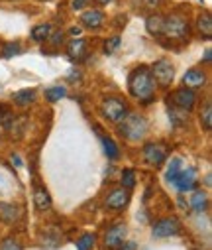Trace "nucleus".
<instances>
[{
	"label": "nucleus",
	"mask_w": 212,
	"mask_h": 250,
	"mask_svg": "<svg viewBox=\"0 0 212 250\" xmlns=\"http://www.w3.org/2000/svg\"><path fill=\"white\" fill-rule=\"evenodd\" d=\"M155 81L152 75V69L146 65L135 67L130 75H128V91L134 99L141 101V103H152L154 95H155Z\"/></svg>",
	"instance_id": "f257e3e1"
},
{
	"label": "nucleus",
	"mask_w": 212,
	"mask_h": 250,
	"mask_svg": "<svg viewBox=\"0 0 212 250\" xmlns=\"http://www.w3.org/2000/svg\"><path fill=\"white\" fill-rule=\"evenodd\" d=\"M120 122H122L120 124V134L130 142L141 140L148 132V120L141 114H130L128 112Z\"/></svg>",
	"instance_id": "f03ea898"
},
{
	"label": "nucleus",
	"mask_w": 212,
	"mask_h": 250,
	"mask_svg": "<svg viewBox=\"0 0 212 250\" xmlns=\"http://www.w3.org/2000/svg\"><path fill=\"white\" fill-rule=\"evenodd\" d=\"M163 36H167L169 40H175V42H183L189 38V22L179 16V14H171L169 18H165L163 22Z\"/></svg>",
	"instance_id": "7ed1b4c3"
},
{
	"label": "nucleus",
	"mask_w": 212,
	"mask_h": 250,
	"mask_svg": "<svg viewBox=\"0 0 212 250\" xmlns=\"http://www.w3.org/2000/svg\"><path fill=\"white\" fill-rule=\"evenodd\" d=\"M152 69V75H154V81L155 85L159 87H171L173 79H175V67L169 59H157L155 63L150 67Z\"/></svg>",
	"instance_id": "20e7f679"
},
{
	"label": "nucleus",
	"mask_w": 212,
	"mask_h": 250,
	"mask_svg": "<svg viewBox=\"0 0 212 250\" xmlns=\"http://www.w3.org/2000/svg\"><path fill=\"white\" fill-rule=\"evenodd\" d=\"M100 112L110 122H120L128 114V104L118 97H106L100 104Z\"/></svg>",
	"instance_id": "39448f33"
},
{
	"label": "nucleus",
	"mask_w": 212,
	"mask_h": 250,
	"mask_svg": "<svg viewBox=\"0 0 212 250\" xmlns=\"http://www.w3.org/2000/svg\"><path fill=\"white\" fill-rule=\"evenodd\" d=\"M181 232V223L175 219V217H165V219H159L157 223H154L152 227V234L155 238H169V236H175Z\"/></svg>",
	"instance_id": "423d86ee"
},
{
	"label": "nucleus",
	"mask_w": 212,
	"mask_h": 250,
	"mask_svg": "<svg viewBox=\"0 0 212 250\" xmlns=\"http://www.w3.org/2000/svg\"><path fill=\"white\" fill-rule=\"evenodd\" d=\"M196 181H198V171H196V167L191 166V167H187V169H181L179 175H177V179H175L171 185L177 187V191L187 193V191H193V189H194Z\"/></svg>",
	"instance_id": "0eeeda50"
},
{
	"label": "nucleus",
	"mask_w": 212,
	"mask_h": 250,
	"mask_svg": "<svg viewBox=\"0 0 212 250\" xmlns=\"http://www.w3.org/2000/svg\"><path fill=\"white\" fill-rule=\"evenodd\" d=\"M144 160L150 166H161L167 160V148L161 142H150L144 146Z\"/></svg>",
	"instance_id": "6e6552de"
},
{
	"label": "nucleus",
	"mask_w": 212,
	"mask_h": 250,
	"mask_svg": "<svg viewBox=\"0 0 212 250\" xmlns=\"http://www.w3.org/2000/svg\"><path fill=\"white\" fill-rule=\"evenodd\" d=\"M173 103L175 106H179L183 112H191L194 108V103H196V93L193 89H187V87H181L173 93Z\"/></svg>",
	"instance_id": "1a4fd4ad"
},
{
	"label": "nucleus",
	"mask_w": 212,
	"mask_h": 250,
	"mask_svg": "<svg viewBox=\"0 0 212 250\" xmlns=\"http://www.w3.org/2000/svg\"><path fill=\"white\" fill-rule=\"evenodd\" d=\"M128 201H130V191L126 189V187H116V189H112V191H110V195L106 197L104 205H106L108 209L122 211V209H126Z\"/></svg>",
	"instance_id": "9d476101"
},
{
	"label": "nucleus",
	"mask_w": 212,
	"mask_h": 250,
	"mask_svg": "<svg viewBox=\"0 0 212 250\" xmlns=\"http://www.w3.org/2000/svg\"><path fill=\"white\" fill-rule=\"evenodd\" d=\"M126 234H128L126 225L118 223V225L110 227V229L106 230V234H104V246H106V248H110V250L118 248V246H120V244L126 240Z\"/></svg>",
	"instance_id": "9b49d317"
},
{
	"label": "nucleus",
	"mask_w": 212,
	"mask_h": 250,
	"mask_svg": "<svg viewBox=\"0 0 212 250\" xmlns=\"http://www.w3.org/2000/svg\"><path fill=\"white\" fill-rule=\"evenodd\" d=\"M81 24L85 28H89V30H98L104 24V12L102 10H96V8L85 10L81 14Z\"/></svg>",
	"instance_id": "f8f14e48"
},
{
	"label": "nucleus",
	"mask_w": 212,
	"mask_h": 250,
	"mask_svg": "<svg viewBox=\"0 0 212 250\" xmlns=\"http://www.w3.org/2000/svg\"><path fill=\"white\" fill-rule=\"evenodd\" d=\"M206 85V73L202 69H189L185 75H183V87L187 89H200Z\"/></svg>",
	"instance_id": "ddd939ff"
},
{
	"label": "nucleus",
	"mask_w": 212,
	"mask_h": 250,
	"mask_svg": "<svg viewBox=\"0 0 212 250\" xmlns=\"http://www.w3.org/2000/svg\"><path fill=\"white\" fill-rule=\"evenodd\" d=\"M87 47H89V43H87L83 38H75L73 42L67 45V55H69V59H71V61H81V59L87 55Z\"/></svg>",
	"instance_id": "4468645a"
},
{
	"label": "nucleus",
	"mask_w": 212,
	"mask_h": 250,
	"mask_svg": "<svg viewBox=\"0 0 212 250\" xmlns=\"http://www.w3.org/2000/svg\"><path fill=\"white\" fill-rule=\"evenodd\" d=\"M34 205L38 211H49L51 209V197L45 187H36L34 191Z\"/></svg>",
	"instance_id": "2eb2a0df"
},
{
	"label": "nucleus",
	"mask_w": 212,
	"mask_h": 250,
	"mask_svg": "<svg viewBox=\"0 0 212 250\" xmlns=\"http://www.w3.org/2000/svg\"><path fill=\"white\" fill-rule=\"evenodd\" d=\"M193 191H194V189H193ZM206 205H208V195H206V191L196 189V191L191 195V207H193V211L202 213V211L206 209Z\"/></svg>",
	"instance_id": "dca6fc26"
},
{
	"label": "nucleus",
	"mask_w": 212,
	"mask_h": 250,
	"mask_svg": "<svg viewBox=\"0 0 212 250\" xmlns=\"http://www.w3.org/2000/svg\"><path fill=\"white\" fill-rule=\"evenodd\" d=\"M12 101L18 104V106H28L30 103L36 101V91L34 89H22V91H16L12 95Z\"/></svg>",
	"instance_id": "f3484780"
},
{
	"label": "nucleus",
	"mask_w": 212,
	"mask_h": 250,
	"mask_svg": "<svg viewBox=\"0 0 212 250\" xmlns=\"http://www.w3.org/2000/svg\"><path fill=\"white\" fill-rule=\"evenodd\" d=\"M163 22H165V18H163L161 14H152V16L148 18V22H146V28H148V32H150L152 36H161V32H163Z\"/></svg>",
	"instance_id": "a211bd4d"
},
{
	"label": "nucleus",
	"mask_w": 212,
	"mask_h": 250,
	"mask_svg": "<svg viewBox=\"0 0 212 250\" xmlns=\"http://www.w3.org/2000/svg\"><path fill=\"white\" fill-rule=\"evenodd\" d=\"M30 36H32L34 42L41 43V42H45V40L51 38V26L49 24H38V26L32 28V34Z\"/></svg>",
	"instance_id": "6ab92c4d"
},
{
	"label": "nucleus",
	"mask_w": 212,
	"mask_h": 250,
	"mask_svg": "<svg viewBox=\"0 0 212 250\" xmlns=\"http://www.w3.org/2000/svg\"><path fill=\"white\" fill-rule=\"evenodd\" d=\"M196 28H198V32H200V36H204V38H212V18H210V14H200L198 16V20H196Z\"/></svg>",
	"instance_id": "aec40b11"
},
{
	"label": "nucleus",
	"mask_w": 212,
	"mask_h": 250,
	"mask_svg": "<svg viewBox=\"0 0 212 250\" xmlns=\"http://www.w3.org/2000/svg\"><path fill=\"white\" fill-rule=\"evenodd\" d=\"M18 217H20L18 207H14V205H6V203H0V219H2L4 223H14Z\"/></svg>",
	"instance_id": "412c9836"
},
{
	"label": "nucleus",
	"mask_w": 212,
	"mask_h": 250,
	"mask_svg": "<svg viewBox=\"0 0 212 250\" xmlns=\"http://www.w3.org/2000/svg\"><path fill=\"white\" fill-rule=\"evenodd\" d=\"M181 169H183V162H181V158H173V160L169 162V166H167V173H165L167 181L173 183V181L177 179V175H179Z\"/></svg>",
	"instance_id": "4be33fe9"
},
{
	"label": "nucleus",
	"mask_w": 212,
	"mask_h": 250,
	"mask_svg": "<svg viewBox=\"0 0 212 250\" xmlns=\"http://www.w3.org/2000/svg\"><path fill=\"white\" fill-rule=\"evenodd\" d=\"M200 122H202V128L204 130H210L212 128V104L210 101L204 103L202 110H200Z\"/></svg>",
	"instance_id": "5701e85b"
},
{
	"label": "nucleus",
	"mask_w": 212,
	"mask_h": 250,
	"mask_svg": "<svg viewBox=\"0 0 212 250\" xmlns=\"http://www.w3.org/2000/svg\"><path fill=\"white\" fill-rule=\"evenodd\" d=\"M65 95H67V89H65V87H61V85L49 87V89L45 91V99H47L49 103H57V101H61Z\"/></svg>",
	"instance_id": "b1692460"
},
{
	"label": "nucleus",
	"mask_w": 212,
	"mask_h": 250,
	"mask_svg": "<svg viewBox=\"0 0 212 250\" xmlns=\"http://www.w3.org/2000/svg\"><path fill=\"white\" fill-rule=\"evenodd\" d=\"M102 146H104V152H106L108 160H118V156H120V150H118V146H116V142H114L112 138L104 136V138H102Z\"/></svg>",
	"instance_id": "393cba45"
},
{
	"label": "nucleus",
	"mask_w": 212,
	"mask_h": 250,
	"mask_svg": "<svg viewBox=\"0 0 212 250\" xmlns=\"http://www.w3.org/2000/svg\"><path fill=\"white\" fill-rule=\"evenodd\" d=\"M95 242H96V236L91 234V232H87V234H83V236L77 240V250H93Z\"/></svg>",
	"instance_id": "a878e982"
},
{
	"label": "nucleus",
	"mask_w": 212,
	"mask_h": 250,
	"mask_svg": "<svg viewBox=\"0 0 212 250\" xmlns=\"http://www.w3.org/2000/svg\"><path fill=\"white\" fill-rule=\"evenodd\" d=\"M134 185H135L134 169H124L122 171V187H126V189H134Z\"/></svg>",
	"instance_id": "bb28decb"
},
{
	"label": "nucleus",
	"mask_w": 212,
	"mask_h": 250,
	"mask_svg": "<svg viewBox=\"0 0 212 250\" xmlns=\"http://www.w3.org/2000/svg\"><path fill=\"white\" fill-rule=\"evenodd\" d=\"M120 43H122V40L118 38V36H114V38H108L106 42H104V53H114L118 47H120Z\"/></svg>",
	"instance_id": "cd10ccee"
},
{
	"label": "nucleus",
	"mask_w": 212,
	"mask_h": 250,
	"mask_svg": "<svg viewBox=\"0 0 212 250\" xmlns=\"http://www.w3.org/2000/svg\"><path fill=\"white\" fill-rule=\"evenodd\" d=\"M0 250H22V244L16 238H4L0 242Z\"/></svg>",
	"instance_id": "c85d7f7f"
},
{
	"label": "nucleus",
	"mask_w": 212,
	"mask_h": 250,
	"mask_svg": "<svg viewBox=\"0 0 212 250\" xmlns=\"http://www.w3.org/2000/svg\"><path fill=\"white\" fill-rule=\"evenodd\" d=\"M4 57H12V55H18V53H22V45L16 42V43H6L4 45Z\"/></svg>",
	"instance_id": "c756f323"
},
{
	"label": "nucleus",
	"mask_w": 212,
	"mask_h": 250,
	"mask_svg": "<svg viewBox=\"0 0 212 250\" xmlns=\"http://www.w3.org/2000/svg\"><path fill=\"white\" fill-rule=\"evenodd\" d=\"M89 2H91V0H73V4H71V6H73L75 10H83V8L89 6Z\"/></svg>",
	"instance_id": "7c9ffc66"
},
{
	"label": "nucleus",
	"mask_w": 212,
	"mask_h": 250,
	"mask_svg": "<svg viewBox=\"0 0 212 250\" xmlns=\"http://www.w3.org/2000/svg\"><path fill=\"white\" fill-rule=\"evenodd\" d=\"M114 250H137V246H135L134 242H126V240H124V242H122L118 248H114Z\"/></svg>",
	"instance_id": "2f4dec72"
},
{
	"label": "nucleus",
	"mask_w": 212,
	"mask_h": 250,
	"mask_svg": "<svg viewBox=\"0 0 212 250\" xmlns=\"http://www.w3.org/2000/svg\"><path fill=\"white\" fill-rule=\"evenodd\" d=\"M210 61H212V49L206 47V51H204V63H210Z\"/></svg>",
	"instance_id": "473e14b6"
},
{
	"label": "nucleus",
	"mask_w": 212,
	"mask_h": 250,
	"mask_svg": "<svg viewBox=\"0 0 212 250\" xmlns=\"http://www.w3.org/2000/svg\"><path fill=\"white\" fill-rule=\"evenodd\" d=\"M63 42V32H55V36H53V43L57 45V43H61Z\"/></svg>",
	"instance_id": "72a5a7b5"
},
{
	"label": "nucleus",
	"mask_w": 212,
	"mask_h": 250,
	"mask_svg": "<svg viewBox=\"0 0 212 250\" xmlns=\"http://www.w3.org/2000/svg\"><path fill=\"white\" fill-rule=\"evenodd\" d=\"M71 36H73V38H79V36H81V28H71Z\"/></svg>",
	"instance_id": "f704fd0d"
},
{
	"label": "nucleus",
	"mask_w": 212,
	"mask_h": 250,
	"mask_svg": "<svg viewBox=\"0 0 212 250\" xmlns=\"http://www.w3.org/2000/svg\"><path fill=\"white\" fill-rule=\"evenodd\" d=\"M98 2H100V4H110L112 0H98Z\"/></svg>",
	"instance_id": "c9c22d12"
},
{
	"label": "nucleus",
	"mask_w": 212,
	"mask_h": 250,
	"mask_svg": "<svg viewBox=\"0 0 212 250\" xmlns=\"http://www.w3.org/2000/svg\"><path fill=\"white\" fill-rule=\"evenodd\" d=\"M0 128H2V124H0Z\"/></svg>",
	"instance_id": "e433bc0d"
}]
</instances>
